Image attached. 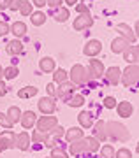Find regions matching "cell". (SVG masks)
<instances>
[{"label": "cell", "mask_w": 139, "mask_h": 158, "mask_svg": "<svg viewBox=\"0 0 139 158\" xmlns=\"http://www.w3.org/2000/svg\"><path fill=\"white\" fill-rule=\"evenodd\" d=\"M50 158H67V153L62 151L60 148H53V149H51V156Z\"/></svg>", "instance_id": "8d00e7d4"}, {"label": "cell", "mask_w": 139, "mask_h": 158, "mask_svg": "<svg viewBox=\"0 0 139 158\" xmlns=\"http://www.w3.org/2000/svg\"><path fill=\"white\" fill-rule=\"evenodd\" d=\"M55 19L56 21H60V23L67 21V19H69V9H65V7H58V11H56V14H55Z\"/></svg>", "instance_id": "4dcf8cb0"}, {"label": "cell", "mask_w": 139, "mask_h": 158, "mask_svg": "<svg viewBox=\"0 0 139 158\" xmlns=\"http://www.w3.org/2000/svg\"><path fill=\"white\" fill-rule=\"evenodd\" d=\"M11 32L14 34V37H23V35L27 34V25L23 21H16L11 27Z\"/></svg>", "instance_id": "d4e9b609"}, {"label": "cell", "mask_w": 139, "mask_h": 158, "mask_svg": "<svg viewBox=\"0 0 139 158\" xmlns=\"http://www.w3.org/2000/svg\"><path fill=\"white\" fill-rule=\"evenodd\" d=\"M123 60H125L128 65L137 63V46H130L127 51H123Z\"/></svg>", "instance_id": "ac0fdd59"}, {"label": "cell", "mask_w": 139, "mask_h": 158, "mask_svg": "<svg viewBox=\"0 0 139 158\" xmlns=\"http://www.w3.org/2000/svg\"><path fill=\"white\" fill-rule=\"evenodd\" d=\"M100 51H102V44H100V40H88L86 42V46L83 48V53L86 55V56H97Z\"/></svg>", "instance_id": "9c48e42d"}, {"label": "cell", "mask_w": 139, "mask_h": 158, "mask_svg": "<svg viewBox=\"0 0 139 158\" xmlns=\"http://www.w3.org/2000/svg\"><path fill=\"white\" fill-rule=\"evenodd\" d=\"M48 135H50V134H42V132H37V130H35V132L32 134V141L33 142H46L48 139H50Z\"/></svg>", "instance_id": "e575fe53"}, {"label": "cell", "mask_w": 139, "mask_h": 158, "mask_svg": "<svg viewBox=\"0 0 139 158\" xmlns=\"http://www.w3.org/2000/svg\"><path fill=\"white\" fill-rule=\"evenodd\" d=\"M67 76H69V74H67L63 69H55V70H53V81L58 83V85H60V83H65Z\"/></svg>", "instance_id": "4316f807"}, {"label": "cell", "mask_w": 139, "mask_h": 158, "mask_svg": "<svg viewBox=\"0 0 139 158\" xmlns=\"http://www.w3.org/2000/svg\"><path fill=\"white\" fill-rule=\"evenodd\" d=\"M115 30L116 32H120V37H123V39H127L128 42H134L136 40V34H134L132 30H130V27L128 25H125V23H118L116 27H115Z\"/></svg>", "instance_id": "30bf717a"}, {"label": "cell", "mask_w": 139, "mask_h": 158, "mask_svg": "<svg viewBox=\"0 0 139 158\" xmlns=\"http://www.w3.org/2000/svg\"><path fill=\"white\" fill-rule=\"evenodd\" d=\"M100 155H102V158H115V148L111 144H104L100 148Z\"/></svg>", "instance_id": "1f68e13d"}, {"label": "cell", "mask_w": 139, "mask_h": 158, "mask_svg": "<svg viewBox=\"0 0 139 158\" xmlns=\"http://www.w3.org/2000/svg\"><path fill=\"white\" fill-rule=\"evenodd\" d=\"M93 134H95V139H97V141H104V139H106V121H102V119H100V121H97V123H95V127H93Z\"/></svg>", "instance_id": "d6986e66"}, {"label": "cell", "mask_w": 139, "mask_h": 158, "mask_svg": "<svg viewBox=\"0 0 139 158\" xmlns=\"http://www.w3.org/2000/svg\"><path fill=\"white\" fill-rule=\"evenodd\" d=\"M33 95H37V88L35 86H25V88H21V90L18 91L20 98H30Z\"/></svg>", "instance_id": "484cf974"}, {"label": "cell", "mask_w": 139, "mask_h": 158, "mask_svg": "<svg viewBox=\"0 0 139 158\" xmlns=\"http://www.w3.org/2000/svg\"><path fill=\"white\" fill-rule=\"evenodd\" d=\"M35 125H37V132L50 134V130L53 128V127H56V125H58V119H56V116L44 114V116H41V118L35 121Z\"/></svg>", "instance_id": "3957f363"}, {"label": "cell", "mask_w": 139, "mask_h": 158, "mask_svg": "<svg viewBox=\"0 0 139 158\" xmlns=\"http://www.w3.org/2000/svg\"><path fill=\"white\" fill-rule=\"evenodd\" d=\"M106 135H109L115 141L127 142L130 139V132L125 125L118 123V121H107L106 123Z\"/></svg>", "instance_id": "7a4b0ae2"}, {"label": "cell", "mask_w": 139, "mask_h": 158, "mask_svg": "<svg viewBox=\"0 0 139 158\" xmlns=\"http://www.w3.org/2000/svg\"><path fill=\"white\" fill-rule=\"evenodd\" d=\"M116 111H118V116L128 118V116L132 114V104H130V102H120L116 106Z\"/></svg>", "instance_id": "44dd1931"}, {"label": "cell", "mask_w": 139, "mask_h": 158, "mask_svg": "<svg viewBox=\"0 0 139 158\" xmlns=\"http://www.w3.org/2000/svg\"><path fill=\"white\" fill-rule=\"evenodd\" d=\"M6 116L11 119L12 123H16V121H20V118H21V111H20V107L12 106V107H9V111H7Z\"/></svg>", "instance_id": "83f0119b"}, {"label": "cell", "mask_w": 139, "mask_h": 158, "mask_svg": "<svg viewBox=\"0 0 139 158\" xmlns=\"http://www.w3.org/2000/svg\"><path fill=\"white\" fill-rule=\"evenodd\" d=\"M50 134L53 135V139H60V137H63V134H65V128L60 127V125H56V127H53V128L50 130Z\"/></svg>", "instance_id": "836d02e7"}, {"label": "cell", "mask_w": 139, "mask_h": 158, "mask_svg": "<svg viewBox=\"0 0 139 158\" xmlns=\"http://www.w3.org/2000/svg\"><path fill=\"white\" fill-rule=\"evenodd\" d=\"M0 125H2V127H6V128L9 130V128H11V127H12L14 123H12L11 119L7 118L6 114H0Z\"/></svg>", "instance_id": "74e56055"}, {"label": "cell", "mask_w": 139, "mask_h": 158, "mask_svg": "<svg viewBox=\"0 0 139 158\" xmlns=\"http://www.w3.org/2000/svg\"><path fill=\"white\" fill-rule=\"evenodd\" d=\"M14 144H16L21 151H27L28 148H30V135H28L27 132H21V134H18L16 135V141H14Z\"/></svg>", "instance_id": "e0dca14e"}, {"label": "cell", "mask_w": 139, "mask_h": 158, "mask_svg": "<svg viewBox=\"0 0 139 158\" xmlns=\"http://www.w3.org/2000/svg\"><path fill=\"white\" fill-rule=\"evenodd\" d=\"M20 121H21L23 128L28 130V128H32L33 125H35V121H37V116H35V113H33V111H27V113H21V118H20Z\"/></svg>", "instance_id": "5bb4252c"}, {"label": "cell", "mask_w": 139, "mask_h": 158, "mask_svg": "<svg viewBox=\"0 0 139 158\" xmlns=\"http://www.w3.org/2000/svg\"><path fill=\"white\" fill-rule=\"evenodd\" d=\"M39 67H41V70H42L44 74L53 72V70H55V60L50 58V56H46V58H42V60L39 62Z\"/></svg>", "instance_id": "7402d4cb"}, {"label": "cell", "mask_w": 139, "mask_h": 158, "mask_svg": "<svg viewBox=\"0 0 139 158\" xmlns=\"http://www.w3.org/2000/svg\"><path fill=\"white\" fill-rule=\"evenodd\" d=\"M46 4L53 9H58V7H62V0H46Z\"/></svg>", "instance_id": "7bdbcfd3"}, {"label": "cell", "mask_w": 139, "mask_h": 158, "mask_svg": "<svg viewBox=\"0 0 139 158\" xmlns=\"http://www.w3.org/2000/svg\"><path fill=\"white\" fill-rule=\"evenodd\" d=\"M76 90V85H72L71 81H65V83H60L58 90H56V97H62V98H69V95Z\"/></svg>", "instance_id": "8fae6325"}, {"label": "cell", "mask_w": 139, "mask_h": 158, "mask_svg": "<svg viewBox=\"0 0 139 158\" xmlns=\"http://www.w3.org/2000/svg\"><path fill=\"white\" fill-rule=\"evenodd\" d=\"M6 91H7V88L4 85V81H0V95H6Z\"/></svg>", "instance_id": "c3c4849f"}, {"label": "cell", "mask_w": 139, "mask_h": 158, "mask_svg": "<svg viewBox=\"0 0 139 158\" xmlns=\"http://www.w3.org/2000/svg\"><path fill=\"white\" fill-rule=\"evenodd\" d=\"M65 4H69V6H74V4H78V0H65Z\"/></svg>", "instance_id": "681fc988"}, {"label": "cell", "mask_w": 139, "mask_h": 158, "mask_svg": "<svg viewBox=\"0 0 139 158\" xmlns=\"http://www.w3.org/2000/svg\"><path fill=\"white\" fill-rule=\"evenodd\" d=\"M90 72H92L93 79H97V77H100V76H104L106 69H104V65H102L100 60H90Z\"/></svg>", "instance_id": "2e32d148"}, {"label": "cell", "mask_w": 139, "mask_h": 158, "mask_svg": "<svg viewBox=\"0 0 139 158\" xmlns=\"http://www.w3.org/2000/svg\"><path fill=\"white\" fill-rule=\"evenodd\" d=\"M56 144H60V142H58V139H48V141L44 142V146H46V148H50V149L56 148Z\"/></svg>", "instance_id": "b9f144b4"}, {"label": "cell", "mask_w": 139, "mask_h": 158, "mask_svg": "<svg viewBox=\"0 0 139 158\" xmlns=\"http://www.w3.org/2000/svg\"><path fill=\"white\" fill-rule=\"evenodd\" d=\"M2 76H4V70H2V65H0V77H2Z\"/></svg>", "instance_id": "f907efd6"}, {"label": "cell", "mask_w": 139, "mask_h": 158, "mask_svg": "<svg viewBox=\"0 0 139 158\" xmlns=\"http://www.w3.org/2000/svg\"><path fill=\"white\" fill-rule=\"evenodd\" d=\"M16 141V134L12 132V130H4L2 134H0V151H6L9 148H14Z\"/></svg>", "instance_id": "8992f818"}, {"label": "cell", "mask_w": 139, "mask_h": 158, "mask_svg": "<svg viewBox=\"0 0 139 158\" xmlns=\"http://www.w3.org/2000/svg\"><path fill=\"white\" fill-rule=\"evenodd\" d=\"M18 74H20V70H18V67H14V65L4 69V76H6V79H14Z\"/></svg>", "instance_id": "d6a6232c"}, {"label": "cell", "mask_w": 139, "mask_h": 158, "mask_svg": "<svg viewBox=\"0 0 139 158\" xmlns=\"http://www.w3.org/2000/svg\"><path fill=\"white\" fill-rule=\"evenodd\" d=\"M100 146V142L95 137H83L76 142H71V153L72 155H79V153H93L97 151Z\"/></svg>", "instance_id": "6da1fadb"}, {"label": "cell", "mask_w": 139, "mask_h": 158, "mask_svg": "<svg viewBox=\"0 0 139 158\" xmlns=\"http://www.w3.org/2000/svg\"><path fill=\"white\" fill-rule=\"evenodd\" d=\"M9 2H11V0H0V9H2V11L7 9V7H9Z\"/></svg>", "instance_id": "bcb514c9"}, {"label": "cell", "mask_w": 139, "mask_h": 158, "mask_svg": "<svg viewBox=\"0 0 139 158\" xmlns=\"http://www.w3.org/2000/svg\"><path fill=\"white\" fill-rule=\"evenodd\" d=\"M6 51L9 53V55H11V56H16V55H20V53L23 51V44H21V40H18V39L11 40V42L7 44Z\"/></svg>", "instance_id": "ffe728a7"}, {"label": "cell", "mask_w": 139, "mask_h": 158, "mask_svg": "<svg viewBox=\"0 0 139 158\" xmlns=\"http://www.w3.org/2000/svg\"><path fill=\"white\" fill-rule=\"evenodd\" d=\"M46 90H48L50 97H56V88H55V83H50V85L46 86Z\"/></svg>", "instance_id": "ee69618b"}, {"label": "cell", "mask_w": 139, "mask_h": 158, "mask_svg": "<svg viewBox=\"0 0 139 158\" xmlns=\"http://www.w3.org/2000/svg\"><path fill=\"white\" fill-rule=\"evenodd\" d=\"M104 74H106L107 81H109L111 85H115V86H116L118 83H120V77H122V69L115 65V67H109V69H107V70H106Z\"/></svg>", "instance_id": "4fadbf2b"}, {"label": "cell", "mask_w": 139, "mask_h": 158, "mask_svg": "<svg viewBox=\"0 0 139 158\" xmlns=\"http://www.w3.org/2000/svg\"><path fill=\"white\" fill-rule=\"evenodd\" d=\"M67 104H69L71 107H81V106L85 104V97H83V95L69 97V98H67Z\"/></svg>", "instance_id": "f1b7e54d"}, {"label": "cell", "mask_w": 139, "mask_h": 158, "mask_svg": "<svg viewBox=\"0 0 139 158\" xmlns=\"http://www.w3.org/2000/svg\"><path fill=\"white\" fill-rule=\"evenodd\" d=\"M71 83L72 85H85L86 83V79H85V67L83 65H79L76 63L72 69H71Z\"/></svg>", "instance_id": "ba28073f"}, {"label": "cell", "mask_w": 139, "mask_h": 158, "mask_svg": "<svg viewBox=\"0 0 139 158\" xmlns=\"http://www.w3.org/2000/svg\"><path fill=\"white\" fill-rule=\"evenodd\" d=\"M63 137L67 139L69 144H71V142H76V141H79V139H83V130L79 128V127H72V128L65 130Z\"/></svg>", "instance_id": "9a60e30c"}, {"label": "cell", "mask_w": 139, "mask_h": 158, "mask_svg": "<svg viewBox=\"0 0 139 158\" xmlns=\"http://www.w3.org/2000/svg\"><path fill=\"white\" fill-rule=\"evenodd\" d=\"M137 74H139V70H137V65H136V63H134V65H128V67L122 72L120 81H122L125 86H132V85L137 83Z\"/></svg>", "instance_id": "277c9868"}, {"label": "cell", "mask_w": 139, "mask_h": 158, "mask_svg": "<svg viewBox=\"0 0 139 158\" xmlns=\"http://www.w3.org/2000/svg\"><path fill=\"white\" fill-rule=\"evenodd\" d=\"M18 11L21 12L23 16H30L33 12V9H32V4L28 2V0H21V6H20V9Z\"/></svg>", "instance_id": "f546056e"}, {"label": "cell", "mask_w": 139, "mask_h": 158, "mask_svg": "<svg viewBox=\"0 0 139 158\" xmlns=\"http://www.w3.org/2000/svg\"><path fill=\"white\" fill-rule=\"evenodd\" d=\"M20 6H21V0H11L7 9H11V11H18V9H20Z\"/></svg>", "instance_id": "60d3db41"}, {"label": "cell", "mask_w": 139, "mask_h": 158, "mask_svg": "<svg viewBox=\"0 0 139 158\" xmlns=\"http://www.w3.org/2000/svg\"><path fill=\"white\" fill-rule=\"evenodd\" d=\"M9 32H11V27H9L6 21H0V37H4V35L9 34Z\"/></svg>", "instance_id": "ab89813d"}, {"label": "cell", "mask_w": 139, "mask_h": 158, "mask_svg": "<svg viewBox=\"0 0 139 158\" xmlns=\"http://www.w3.org/2000/svg\"><path fill=\"white\" fill-rule=\"evenodd\" d=\"M93 25V18H92V14L90 12H83V14H79L76 19H74L72 23V28L74 30H85V28H90Z\"/></svg>", "instance_id": "5b68a950"}, {"label": "cell", "mask_w": 139, "mask_h": 158, "mask_svg": "<svg viewBox=\"0 0 139 158\" xmlns=\"http://www.w3.org/2000/svg\"><path fill=\"white\" fill-rule=\"evenodd\" d=\"M115 158H132V153L128 151L127 148H120V149L115 153Z\"/></svg>", "instance_id": "d590c367"}, {"label": "cell", "mask_w": 139, "mask_h": 158, "mask_svg": "<svg viewBox=\"0 0 139 158\" xmlns=\"http://www.w3.org/2000/svg\"><path fill=\"white\" fill-rule=\"evenodd\" d=\"M37 107L42 114H53L56 109V104H55V98L53 97H42L39 102H37Z\"/></svg>", "instance_id": "52a82bcc"}, {"label": "cell", "mask_w": 139, "mask_h": 158, "mask_svg": "<svg viewBox=\"0 0 139 158\" xmlns=\"http://www.w3.org/2000/svg\"><path fill=\"white\" fill-rule=\"evenodd\" d=\"M30 21H32V25H35V27H41V25L46 23V14L42 11H35V12L30 14Z\"/></svg>", "instance_id": "603a6c76"}, {"label": "cell", "mask_w": 139, "mask_h": 158, "mask_svg": "<svg viewBox=\"0 0 139 158\" xmlns=\"http://www.w3.org/2000/svg\"><path fill=\"white\" fill-rule=\"evenodd\" d=\"M78 119H79V125L83 127V128H90L92 125H93V118H92V114L90 113H79V116H78Z\"/></svg>", "instance_id": "cb8c5ba5"}, {"label": "cell", "mask_w": 139, "mask_h": 158, "mask_svg": "<svg viewBox=\"0 0 139 158\" xmlns=\"http://www.w3.org/2000/svg\"><path fill=\"white\" fill-rule=\"evenodd\" d=\"M130 48V42L127 39H123V37H116V39H113L111 42V49L113 53H123V51H127Z\"/></svg>", "instance_id": "7c38bea8"}, {"label": "cell", "mask_w": 139, "mask_h": 158, "mask_svg": "<svg viewBox=\"0 0 139 158\" xmlns=\"http://www.w3.org/2000/svg\"><path fill=\"white\" fill-rule=\"evenodd\" d=\"M33 6H37V7H44V6H46V0H33Z\"/></svg>", "instance_id": "7dc6e473"}, {"label": "cell", "mask_w": 139, "mask_h": 158, "mask_svg": "<svg viewBox=\"0 0 139 158\" xmlns=\"http://www.w3.org/2000/svg\"><path fill=\"white\" fill-rule=\"evenodd\" d=\"M76 11H78L79 14H83V12H90L88 7L85 6V4H78V6H76Z\"/></svg>", "instance_id": "f6af8a7d"}, {"label": "cell", "mask_w": 139, "mask_h": 158, "mask_svg": "<svg viewBox=\"0 0 139 158\" xmlns=\"http://www.w3.org/2000/svg\"><path fill=\"white\" fill-rule=\"evenodd\" d=\"M115 106H116V100H115V97H106V98H104V107L115 109Z\"/></svg>", "instance_id": "f35d334b"}]
</instances>
